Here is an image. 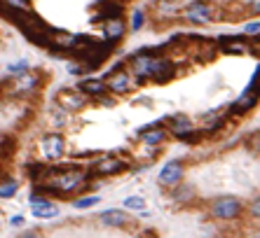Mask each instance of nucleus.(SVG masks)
I'll return each instance as SVG.
<instances>
[{
	"label": "nucleus",
	"instance_id": "1",
	"mask_svg": "<svg viewBox=\"0 0 260 238\" xmlns=\"http://www.w3.org/2000/svg\"><path fill=\"white\" fill-rule=\"evenodd\" d=\"M38 182H42L38 189H49L61 194V196H68L73 191L87 189L89 182H92V173L82 168H45Z\"/></svg>",
	"mask_w": 260,
	"mask_h": 238
},
{
	"label": "nucleus",
	"instance_id": "2",
	"mask_svg": "<svg viewBox=\"0 0 260 238\" xmlns=\"http://www.w3.org/2000/svg\"><path fill=\"white\" fill-rule=\"evenodd\" d=\"M21 28V33L38 47H49V26L33 12H3Z\"/></svg>",
	"mask_w": 260,
	"mask_h": 238
},
{
	"label": "nucleus",
	"instance_id": "3",
	"mask_svg": "<svg viewBox=\"0 0 260 238\" xmlns=\"http://www.w3.org/2000/svg\"><path fill=\"white\" fill-rule=\"evenodd\" d=\"M148 77L155 82H169L176 77V66H174L171 59L159 56L157 49H155V54L150 59V66H148Z\"/></svg>",
	"mask_w": 260,
	"mask_h": 238
},
{
	"label": "nucleus",
	"instance_id": "4",
	"mask_svg": "<svg viewBox=\"0 0 260 238\" xmlns=\"http://www.w3.org/2000/svg\"><path fill=\"white\" fill-rule=\"evenodd\" d=\"M124 168H129V161L122 157H115V154H108V157H101L99 161L92 166V175H115V173H122Z\"/></svg>",
	"mask_w": 260,
	"mask_h": 238
},
{
	"label": "nucleus",
	"instance_id": "5",
	"mask_svg": "<svg viewBox=\"0 0 260 238\" xmlns=\"http://www.w3.org/2000/svg\"><path fill=\"white\" fill-rule=\"evenodd\" d=\"M63 152H66V140H63V136H59V133H49V136L40 138V154L47 159V161L61 159Z\"/></svg>",
	"mask_w": 260,
	"mask_h": 238
},
{
	"label": "nucleus",
	"instance_id": "6",
	"mask_svg": "<svg viewBox=\"0 0 260 238\" xmlns=\"http://www.w3.org/2000/svg\"><path fill=\"white\" fill-rule=\"evenodd\" d=\"M211 212H213V217H218V219H237L241 215V203L232 196H220L213 201Z\"/></svg>",
	"mask_w": 260,
	"mask_h": 238
},
{
	"label": "nucleus",
	"instance_id": "7",
	"mask_svg": "<svg viewBox=\"0 0 260 238\" xmlns=\"http://www.w3.org/2000/svg\"><path fill=\"white\" fill-rule=\"evenodd\" d=\"M75 40L77 35L68 33V31H59V28H49V52H56V54H61V52H70V49L75 47Z\"/></svg>",
	"mask_w": 260,
	"mask_h": 238
},
{
	"label": "nucleus",
	"instance_id": "8",
	"mask_svg": "<svg viewBox=\"0 0 260 238\" xmlns=\"http://www.w3.org/2000/svg\"><path fill=\"white\" fill-rule=\"evenodd\" d=\"M211 17H213V7L209 0H195L185 10V19L192 21V24H211Z\"/></svg>",
	"mask_w": 260,
	"mask_h": 238
},
{
	"label": "nucleus",
	"instance_id": "9",
	"mask_svg": "<svg viewBox=\"0 0 260 238\" xmlns=\"http://www.w3.org/2000/svg\"><path fill=\"white\" fill-rule=\"evenodd\" d=\"M106 89L108 91H113V94H117V96H122V94H127L131 89V75L127 73V70H113L108 77H106Z\"/></svg>",
	"mask_w": 260,
	"mask_h": 238
},
{
	"label": "nucleus",
	"instance_id": "10",
	"mask_svg": "<svg viewBox=\"0 0 260 238\" xmlns=\"http://www.w3.org/2000/svg\"><path fill=\"white\" fill-rule=\"evenodd\" d=\"M181 180H183V163L181 161H169L157 175V182L164 187H176Z\"/></svg>",
	"mask_w": 260,
	"mask_h": 238
},
{
	"label": "nucleus",
	"instance_id": "11",
	"mask_svg": "<svg viewBox=\"0 0 260 238\" xmlns=\"http://www.w3.org/2000/svg\"><path fill=\"white\" fill-rule=\"evenodd\" d=\"M103 38L106 40L103 42H110V45H115V42L122 40V35H124V21L122 17L120 19H108V21H103Z\"/></svg>",
	"mask_w": 260,
	"mask_h": 238
},
{
	"label": "nucleus",
	"instance_id": "12",
	"mask_svg": "<svg viewBox=\"0 0 260 238\" xmlns=\"http://www.w3.org/2000/svg\"><path fill=\"white\" fill-rule=\"evenodd\" d=\"M253 84H255V80H251L248 89L239 96V98H237V103H234L232 108H230V112H232V115H241V112H248V110H251V108L255 105V91H253Z\"/></svg>",
	"mask_w": 260,
	"mask_h": 238
},
{
	"label": "nucleus",
	"instance_id": "13",
	"mask_svg": "<svg viewBox=\"0 0 260 238\" xmlns=\"http://www.w3.org/2000/svg\"><path fill=\"white\" fill-rule=\"evenodd\" d=\"M31 205H33V215L35 217H56L59 215V208H56L49 198H38V196H33L31 198Z\"/></svg>",
	"mask_w": 260,
	"mask_h": 238
},
{
	"label": "nucleus",
	"instance_id": "14",
	"mask_svg": "<svg viewBox=\"0 0 260 238\" xmlns=\"http://www.w3.org/2000/svg\"><path fill=\"white\" fill-rule=\"evenodd\" d=\"M59 103H61L63 110H68V112H77V110L84 108L87 98H84L82 94H75V91H61V94H59Z\"/></svg>",
	"mask_w": 260,
	"mask_h": 238
},
{
	"label": "nucleus",
	"instance_id": "15",
	"mask_svg": "<svg viewBox=\"0 0 260 238\" xmlns=\"http://www.w3.org/2000/svg\"><path fill=\"white\" fill-rule=\"evenodd\" d=\"M77 91L84 96H103L108 89H106V82L101 77H89V80H82L77 84Z\"/></svg>",
	"mask_w": 260,
	"mask_h": 238
},
{
	"label": "nucleus",
	"instance_id": "16",
	"mask_svg": "<svg viewBox=\"0 0 260 238\" xmlns=\"http://www.w3.org/2000/svg\"><path fill=\"white\" fill-rule=\"evenodd\" d=\"M38 84H40V77L38 75L19 73V75L14 77V91H17V94H28V91H33Z\"/></svg>",
	"mask_w": 260,
	"mask_h": 238
},
{
	"label": "nucleus",
	"instance_id": "17",
	"mask_svg": "<svg viewBox=\"0 0 260 238\" xmlns=\"http://www.w3.org/2000/svg\"><path fill=\"white\" fill-rule=\"evenodd\" d=\"M164 138H166V131L162 126H150V129L141 131V140L145 145H150V147H157L159 143H164Z\"/></svg>",
	"mask_w": 260,
	"mask_h": 238
},
{
	"label": "nucleus",
	"instance_id": "18",
	"mask_svg": "<svg viewBox=\"0 0 260 238\" xmlns=\"http://www.w3.org/2000/svg\"><path fill=\"white\" fill-rule=\"evenodd\" d=\"M127 212H122V210H106V212H101V224L103 226H122V224H127Z\"/></svg>",
	"mask_w": 260,
	"mask_h": 238
},
{
	"label": "nucleus",
	"instance_id": "19",
	"mask_svg": "<svg viewBox=\"0 0 260 238\" xmlns=\"http://www.w3.org/2000/svg\"><path fill=\"white\" fill-rule=\"evenodd\" d=\"M166 124L171 126V133H174V136H178V133H183V131H190V129H192V122L188 119V117H183V115L169 117V119H166Z\"/></svg>",
	"mask_w": 260,
	"mask_h": 238
},
{
	"label": "nucleus",
	"instance_id": "20",
	"mask_svg": "<svg viewBox=\"0 0 260 238\" xmlns=\"http://www.w3.org/2000/svg\"><path fill=\"white\" fill-rule=\"evenodd\" d=\"M12 152H14V140L12 138H3L0 140V159L12 157Z\"/></svg>",
	"mask_w": 260,
	"mask_h": 238
},
{
	"label": "nucleus",
	"instance_id": "21",
	"mask_svg": "<svg viewBox=\"0 0 260 238\" xmlns=\"http://www.w3.org/2000/svg\"><path fill=\"white\" fill-rule=\"evenodd\" d=\"M124 208H131V210H143V208H145V198H141V196L124 198Z\"/></svg>",
	"mask_w": 260,
	"mask_h": 238
},
{
	"label": "nucleus",
	"instance_id": "22",
	"mask_svg": "<svg viewBox=\"0 0 260 238\" xmlns=\"http://www.w3.org/2000/svg\"><path fill=\"white\" fill-rule=\"evenodd\" d=\"M17 194V182H5L0 187V198H12Z\"/></svg>",
	"mask_w": 260,
	"mask_h": 238
},
{
	"label": "nucleus",
	"instance_id": "23",
	"mask_svg": "<svg viewBox=\"0 0 260 238\" xmlns=\"http://www.w3.org/2000/svg\"><path fill=\"white\" fill-rule=\"evenodd\" d=\"M96 203H99V196L77 198V201H75V208H80V210H82V208H89V205H96Z\"/></svg>",
	"mask_w": 260,
	"mask_h": 238
},
{
	"label": "nucleus",
	"instance_id": "24",
	"mask_svg": "<svg viewBox=\"0 0 260 238\" xmlns=\"http://www.w3.org/2000/svg\"><path fill=\"white\" fill-rule=\"evenodd\" d=\"M143 21H145V14L138 10V12H134V17H131V28L134 31H138V28L143 26Z\"/></svg>",
	"mask_w": 260,
	"mask_h": 238
},
{
	"label": "nucleus",
	"instance_id": "25",
	"mask_svg": "<svg viewBox=\"0 0 260 238\" xmlns=\"http://www.w3.org/2000/svg\"><path fill=\"white\" fill-rule=\"evenodd\" d=\"M26 68H28V61H26V59H21V61L12 63V66H7V70H10V73H21V70H26Z\"/></svg>",
	"mask_w": 260,
	"mask_h": 238
},
{
	"label": "nucleus",
	"instance_id": "26",
	"mask_svg": "<svg viewBox=\"0 0 260 238\" xmlns=\"http://www.w3.org/2000/svg\"><path fill=\"white\" fill-rule=\"evenodd\" d=\"M246 33L248 35H258L260 33V24H258V21H251V24H246Z\"/></svg>",
	"mask_w": 260,
	"mask_h": 238
},
{
	"label": "nucleus",
	"instance_id": "27",
	"mask_svg": "<svg viewBox=\"0 0 260 238\" xmlns=\"http://www.w3.org/2000/svg\"><path fill=\"white\" fill-rule=\"evenodd\" d=\"M19 238H40V233L38 231H24Z\"/></svg>",
	"mask_w": 260,
	"mask_h": 238
}]
</instances>
